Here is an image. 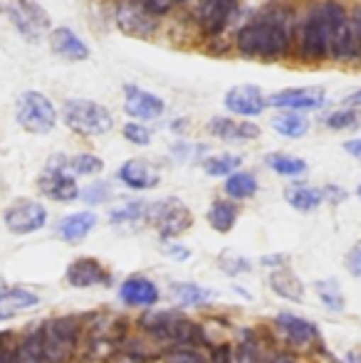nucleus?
I'll return each instance as SVG.
<instances>
[{"instance_id": "nucleus-41", "label": "nucleus", "mask_w": 361, "mask_h": 363, "mask_svg": "<svg viewBox=\"0 0 361 363\" xmlns=\"http://www.w3.org/2000/svg\"><path fill=\"white\" fill-rule=\"evenodd\" d=\"M82 198L91 206H96V203H106V198H109V186L106 183H91L87 191L82 193Z\"/></svg>"}, {"instance_id": "nucleus-15", "label": "nucleus", "mask_w": 361, "mask_h": 363, "mask_svg": "<svg viewBox=\"0 0 361 363\" xmlns=\"http://www.w3.org/2000/svg\"><path fill=\"white\" fill-rule=\"evenodd\" d=\"M70 287L74 289H87V287H104L109 284V272L106 267L94 257H77L70 262L67 272H65Z\"/></svg>"}, {"instance_id": "nucleus-1", "label": "nucleus", "mask_w": 361, "mask_h": 363, "mask_svg": "<svg viewBox=\"0 0 361 363\" xmlns=\"http://www.w3.org/2000/svg\"><path fill=\"white\" fill-rule=\"evenodd\" d=\"M292 38V13L287 8H279V13H274L270 8L267 13H262L260 20L238 30L235 48L245 57L279 60L289 52Z\"/></svg>"}, {"instance_id": "nucleus-54", "label": "nucleus", "mask_w": 361, "mask_h": 363, "mask_svg": "<svg viewBox=\"0 0 361 363\" xmlns=\"http://www.w3.org/2000/svg\"><path fill=\"white\" fill-rule=\"evenodd\" d=\"M359 57H361V45H359Z\"/></svg>"}, {"instance_id": "nucleus-48", "label": "nucleus", "mask_w": 361, "mask_h": 363, "mask_svg": "<svg viewBox=\"0 0 361 363\" xmlns=\"http://www.w3.org/2000/svg\"><path fill=\"white\" fill-rule=\"evenodd\" d=\"M284 259H287L284 255H267V257H262V264H267V267H277V264H282Z\"/></svg>"}, {"instance_id": "nucleus-32", "label": "nucleus", "mask_w": 361, "mask_h": 363, "mask_svg": "<svg viewBox=\"0 0 361 363\" xmlns=\"http://www.w3.org/2000/svg\"><path fill=\"white\" fill-rule=\"evenodd\" d=\"M243 158L233 156V153H218V156H211L203 161V171L213 178H228L240 168Z\"/></svg>"}, {"instance_id": "nucleus-11", "label": "nucleus", "mask_w": 361, "mask_h": 363, "mask_svg": "<svg viewBox=\"0 0 361 363\" xmlns=\"http://www.w3.org/2000/svg\"><path fill=\"white\" fill-rule=\"evenodd\" d=\"M38 188L45 198H50L55 203H72L82 196V191L77 186V178H72L67 171H62L55 161H50L45 173L38 178Z\"/></svg>"}, {"instance_id": "nucleus-50", "label": "nucleus", "mask_w": 361, "mask_h": 363, "mask_svg": "<svg viewBox=\"0 0 361 363\" xmlns=\"http://www.w3.org/2000/svg\"><path fill=\"white\" fill-rule=\"evenodd\" d=\"M342 363H361V351H349Z\"/></svg>"}, {"instance_id": "nucleus-5", "label": "nucleus", "mask_w": 361, "mask_h": 363, "mask_svg": "<svg viewBox=\"0 0 361 363\" xmlns=\"http://www.w3.org/2000/svg\"><path fill=\"white\" fill-rule=\"evenodd\" d=\"M62 121L79 136H101L114 129V116L106 106L91 99H67L62 106Z\"/></svg>"}, {"instance_id": "nucleus-35", "label": "nucleus", "mask_w": 361, "mask_h": 363, "mask_svg": "<svg viewBox=\"0 0 361 363\" xmlns=\"http://www.w3.org/2000/svg\"><path fill=\"white\" fill-rule=\"evenodd\" d=\"M314 289H317L319 299H322V304L327 306V309H332V311L344 309V294H342V289H339L337 279H319V282H314Z\"/></svg>"}, {"instance_id": "nucleus-53", "label": "nucleus", "mask_w": 361, "mask_h": 363, "mask_svg": "<svg viewBox=\"0 0 361 363\" xmlns=\"http://www.w3.org/2000/svg\"><path fill=\"white\" fill-rule=\"evenodd\" d=\"M357 193H359V198H361V186H359V191H357Z\"/></svg>"}, {"instance_id": "nucleus-33", "label": "nucleus", "mask_w": 361, "mask_h": 363, "mask_svg": "<svg viewBox=\"0 0 361 363\" xmlns=\"http://www.w3.org/2000/svg\"><path fill=\"white\" fill-rule=\"evenodd\" d=\"M13 363H48V359H45V351H43V344H40L38 329H35L33 334H28L18 344V351H15Z\"/></svg>"}, {"instance_id": "nucleus-8", "label": "nucleus", "mask_w": 361, "mask_h": 363, "mask_svg": "<svg viewBox=\"0 0 361 363\" xmlns=\"http://www.w3.org/2000/svg\"><path fill=\"white\" fill-rule=\"evenodd\" d=\"M3 223L13 235L38 233V230H43L45 223H48V208L38 201L23 198V201H15L13 206L3 213Z\"/></svg>"}, {"instance_id": "nucleus-46", "label": "nucleus", "mask_w": 361, "mask_h": 363, "mask_svg": "<svg viewBox=\"0 0 361 363\" xmlns=\"http://www.w3.org/2000/svg\"><path fill=\"white\" fill-rule=\"evenodd\" d=\"M169 255H174V257H179V259H188L191 257V250H186V247H179V245H169V247H164Z\"/></svg>"}, {"instance_id": "nucleus-2", "label": "nucleus", "mask_w": 361, "mask_h": 363, "mask_svg": "<svg viewBox=\"0 0 361 363\" xmlns=\"http://www.w3.org/2000/svg\"><path fill=\"white\" fill-rule=\"evenodd\" d=\"M344 23H347V10L334 0L309 10L307 20L299 28V57L304 62H322L332 57L334 38Z\"/></svg>"}, {"instance_id": "nucleus-9", "label": "nucleus", "mask_w": 361, "mask_h": 363, "mask_svg": "<svg viewBox=\"0 0 361 363\" xmlns=\"http://www.w3.org/2000/svg\"><path fill=\"white\" fill-rule=\"evenodd\" d=\"M116 25L129 38H151L156 33L159 18L146 10L144 0H121L116 8Z\"/></svg>"}, {"instance_id": "nucleus-13", "label": "nucleus", "mask_w": 361, "mask_h": 363, "mask_svg": "<svg viewBox=\"0 0 361 363\" xmlns=\"http://www.w3.org/2000/svg\"><path fill=\"white\" fill-rule=\"evenodd\" d=\"M324 101H327L324 89H317V86H289V89L274 91L267 99V104L284 111H312L324 106Z\"/></svg>"}, {"instance_id": "nucleus-36", "label": "nucleus", "mask_w": 361, "mask_h": 363, "mask_svg": "<svg viewBox=\"0 0 361 363\" xmlns=\"http://www.w3.org/2000/svg\"><path fill=\"white\" fill-rule=\"evenodd\" d=\"M8 304L10 309L15 311H23V309H33V306L40 304V296L33 294V291L23 289V287H15V289H5L0 294V306Z\"/></svg>"}, {"instance_id": "nucleus-44", "label": "nucleus", "mask_w": 361, "mask_h": 363, "mask_svg": "<svg viewBox=\"0 0 361 363\" xmlns=\"http://www.w3.org/2000/svg\"><path fill=\"white\" fill-rule=\"evenodd\" d=\"M208 363H231V346L218 344L211 349V361Z\"/></svg>"}, {"instance_id": "nucleus-23", "label": "nucleus", "mask_w": 361, "mask_h": 363, "mask_svg": "<svg viewBox=\"0 0 361 363\" xmlns=\"http://www.w3.org/2000/svg\"><path fill=\"white\" fill-rule=\"evenodd\" d=\"M62 171H67L72 178L77 176H96L104 168V161L94 153H77V156H55L52 158Z\"/></svg>"}, {"instance_id": "nucleus-55", "label": "nucleus", "mask_w": 361, "mask_h": 363, "mask_svg": "<svg viewBox=\"0 0 361 363\" xmlns=\"http://www.w3.org/2000/svg\"><path fill=\"white\" fill-rule=\"evenodd\" d=\"M3 291H5V289H0V294H3Z\"/></svg>"}, {"instance_id": "nucleus-31", "label": "nucleus", "mask_w": 361, "mask_h": 363, "mask_svg": "<svg viewBox=\"0 0 361 363\" xmlns=\"http://www.w3.org/2000/svg\"><path fill=\"white\" fill-rule=\"evenodd\" d=\"M174 296H176V301H181V304H186V306H201V304H208L211 299H216V291L198 287V284H191V282H179V284H174Z\"/></svg>"}, {"instance_id": "nucleus-24", "label": "nucleus", "mask_w": 361, "mask_h": 363, "mask_svg": "<svg viewBox=\"0 0 361 363\" xmlns=\"http://www.w3.org/2000/svg\"><path fill=\"white\" fill-rule=\"evenodd\" d=\"M270 289L282 299L289 301H302L304 299V284L289 267H279L277 272L270 274Z\"/></svg>"}, {"instance_id": "nucleus-27", "label": "nucleus", "mask_w": 361, "mask_h": 363, "mask_svg": "<svg viewBox=\"0 0 361 363\" xmlns=\"http://www.w3.org/2000/svg\"><path fill=\"white\" fill-rule=\"evenodd\" d=\"M231 363H267V356L262 354L260 339L252 331H245V336L231 351Z\"/></svg>"}, {"instance_id": "nucleus-22", "label": "nucleus", "mask_w": 361, "mask_h": 363, "mask_svg": "<svg viewBox=\"0 0 361 363\" xmlns=\"http://www.w3.org/2000/svg\"><path fill=\"white\" fill-rule=\"evenodd\" d=\"M96 228V216L91 211H79L72 216H65L57 225V235L70 245H77L79 240H84L91 230Z\"/></svg>"}, {"instance_id": "nucleus-7", "label": "nucleus", "mask_w": 361, "mask_h": 363, "mask_svg": "<svg viewBox=\"0 0 361 363\" xmlns=\"http://www.w3.org/2000/svg\"><path fill=\"white\" fill-rule=\"evenodd\" d=\"M146 223H151L159 230L161 238H179L193 225V216L179 198H166V201L146 203Z\"/></svg>"}, {"instance_id": "nucleus-30", "label": "nucleus", "mask_w": 361, "mask_h": 363, "mask_svg": "<svg viewBox=\"0 0 361 363\" xmlns=\"http://www.w3.org/2000/svg\"><path fill=\"white\" fill-rule=\"evenodd\" d=\"M267 166L272 168L277 176H284V178H297L307 171V163L304 158H297V156H289V153H270L265 158Z\"/></svg>"}, {"instance_id": "nucleus-12", "label": "nucleus", "mask_w": 361, "mask_h": 363, "mask_svg": "<svg viewBox=\"0 0 361 363\" xmlns=\"http://www.w3.org/2000/svg\"><path fill=\"white\" fill-rule=\"evenodd\" d=\"M223 104L231 114L240 116V119H252V116H260L267 106V99L262 94L260 86L255 84H238L231 86L223 96Z\"/></svg>"}, {"instance_id": "nucleus-26", "label": "nucleus", "mask_w": 361, "mask_h": 363, "mask_svg": "<svg viewBox=\"0 0 361 363\" xmlns=\"http://www.w3.org/2000/svg\"><path fill=\"white\" fill-rule=\"evenodd\" d=\"M287 203L299 213H312L324 203V193L314 186H292L287 191Z\"/></svg>"}, {"instance_id": "nucleus-43", "label": "nucleus", "mask_w": 361, "mask_h": 363, "mask_svg": "<svg viewBox=\"0 0 361 363\" xmlns=\"http://www.w3.org/2000/svg\"><path fill=\"white\" fill-rule=\"evenodd\" d=\"M144 5H146V10H149L154 18H161V15H166L171 8H174V0H144Z\"/></svg>"}, {"instance_id": "nucleus-42", "label": "nucleus", "mask_w": 361, "mask_h": 363, "mask_svg": "<svg viewBox=\"0 0 361 363\" xmlns=\"http://www.w3.org/2000/svg\"><path fill=\"white\" fill-rule=\"evenodd\" d=\"M347 269L357 279H361V242H357L352 250H349V255H347Z\"/></svg>"}, {"instance_id": "nucleus-16", "label": "nucleus", "mask_w": 361, "mask_h": 363, "mask_svg": "<svg viewBox=\"0 0 361 363\" xmlns=\"http://www.w3.org/2000/svg\"><path fill=\"white\" fill-rule=\"evenodd\" d=\"M274 324L282 331L284 339L292 346H299V349H307V346H312L314 341L319 339L317 326L309 319H304V316L292 314V311H279V314L274 316Z\"/></svg>"}, {"instance_id": "nucleus-38", "label": "nucleus", "mask_w": 361, "mask_h": 363, "mask_svg": "<svg viewBox=\"0 0 361 363\" xmlns=\"http://www.w3.org/2000/svg\"><path fill=\"white\" fill-rule=\"evenodd\" d=\"M221 269L226 274H231V277H238V274L250 272L252 264L248 262L243 255H238V252H223L221 255Z\"/></svg>"}, {"instance_id": "nucleus-39", "label": "nucleus", "mask_w": 361, "mask_h": 363, "mask_svg": "<svg viewBox=\"0 0 361 363\" xmlns=\"http://www.w3.org/2000/svg\"><path fill=\"white\" fill-rule=\"evenodd\" d=\"M124 139L131 141L134 146H149L151 144V131L146 129V124H141V121H129V124H124Z\"/></svg>"}, {"instance_id": "nucleus-10", "label": "nucleus", "mask_w": 361, "mask_h": 363, "mask_svg": "<svg viewBox=\"0 0 361 363\" xmlns=\"http://www.w3.org/2000/svg\"><path fill=\"white\" fill-rule=\"evenodd\" d=\"M8 13H10L13 25L18 28V33L23 35L25 40H30V43H38L45 30L50 28L48 13H45L38 3H33V0H15L8 8Z\"/></svg>"}, {"instance_id": "nucleus-40", "label": "nucleus", "mask_w": 361, "mask_h": 363, "mask_svg": "<svg viewBox=\"0 0 361 363\" xmlns=\"http://www.w3.org/2000/svg\"><path fill=\"white\" fill-rule=\"evenodd\" d=\"M164 363H208L198 354L196 349H188V346H179V349H169L164 354Z\"/></svg>"}, {"instance_id": "nucleus-45", "label": "nucleus", "mask_w": 361, "mask_h": 363, "mask_svg": "<svg viewBox=\"0 0 361 363\" xmlns=\"http://www.w3.org/2000/svg\"><path fill=\"white\" fill-rule=\"evenodd\" d=\"M322 193H324V201H332V203H342L344 198H347V193H344L342 188H337V186L322 188Z\"/></svg>"}, {"instance_id": "nucleus-19", "label": "nucleus", "mask_w": 361, "mask_h": 363, "mask_svg": "<svg viewBox=\"0 0 361 363\" xmlns=\"http://www.w3.org/2000/svg\"><path fill=\"white\" fill-rule=\"evenodd\" d=\"M208 131H211L216 139L221 141H231V144H240V141H255L260 136V126L252 124L248 119H233V116H216L208 124Z\"/></svg>"}, {"instance_id": "nucleus-25", "label": "nucleus", "mask_w": 361, "mask_h": 363, "mask_svg": "<svg viewBox=\"0 0 361 363\" xmlns=\"http://www.w3.org/2000/svg\"><path fill=\"white\" fill-rule=\"evenodd\" d=\"M270 126L279 136H284V139H302V136L309 131L307 116L297 114V111H284V114L272 116Z\"/></svg>"}, {"instance_id": "nucleus-20", "label": "nucleus", "mask_w": 361, "mask_h": 363, "mask_svg": "<svg viewBox=\"0 0 361 363\" xmlns=\"http://www.w3.org/2000/svg\"><path fill=\"white\" fill-rule=\"evenodd\" d=\"M50 48H52V52L57 57L67 60V62H84V60H89V48L70 28H55L50 33Z\"/></svg>"}, {"instance_id": "nucleus-6", "label": "nucleus", "mask_w": 361, "mask_h": 363, "mask_svg": "<svg viewBox=\"0 0 361 363\" xmlns=\"http://www.w3.org/2000/svg\"><path fill=\"white\" fill-rule=\"evenodd\" d=\"M15 119L28 134H50L57 124V109L40 91H23L15 101Z\"/></svg>"}, {"instance_id": "nucleus-28", "label": "nucleus", "mask_w": 361, "mask_h": 363, "mask_svg": "<svg viewBox=\"0 0 361 363\" xmlns=\"http://www.w3.org/2000/svg\"><path fill=\"white\" fill-rule=\"evenodd\" d=\"M226 196L233 201H248L257 193V178L248 171H235L226 178Z\"/></svg>"}, {"instance_id": "nucleus-34", "label": "nucleus", "mask_w": 361, "mask_h": 363, "mask_svg": "<svg viewBox=\"0 0 361 363\" xmlns=\"http://www.w3.org/2000/svg\"><path fill=\"white\" fill-rule=\"evenodd\" d=\"M322 124L334 131H352L361 126V111L359 109H337L322 116Z\"/></svg>"}, {"instance_id": "nucleus-4", "label": "nucleus", "mask_w": 361, "mask_h": 363, "mask_svg": "<svg viewBox=\"0 0 361 363\" xmlns=\"http://www.w3.org/2000/svg\"><path fill=\"white\" fill-rule=\"evenodd\" d=\"M38 334L48 363H67L77 351L82 324L74 316H57V319H48L43 326H38Z\"/></svg>"}, {"instance_id": "nucleus-47", "label": "nucleus", "mask_w": 361, "mask_h": 363, "mask_svg": "<svg viewBox=\"0 0 361 363\" xmlns=\"http://www.w3.org/2000/svg\"><path fill=\"white\" fill-rule=\"evenodd\" d=\"M344 148H347V153H352L357 161H361V139H352L344 144Z\"/></svg>"}, {"instance_id": "nucleus-14", "label": "nucleus", "mask_w": 361, "mask_h": 363, "mask_svg": "<svg viewBox=\"0 0 361 363\" xmlns=\"http://www.w3.org/2000/svg\"><path fill=\"white\" fill-rule=\"evenodd\" d=\"M124 111L131 116L134 121H154L159 119L166 111V104L161 96L151 94V91L141 89L136 84H126L124 86Z\"/></svg>"}, {"instance_id": "nucleus-51", "label": "nucleus", "mask_w": 361, "mask_h": 363, "mask_svg": "<svg viewBox=\"0 0 361 363\" xmlns=\"http://www.w3.org/2000/svg\"><path fill=\"white\" fill-rule=\"evenodd\" d=\"M10 316V311H5V309H0V321H5Z\"/></svg>"}, {"instance_id": "nucleus-17", "label": "nucleus", "mask_w": 361, "mask_h": 363, "mask_svg": "<svg viewBox=\"0 0 361 363\" xmlns=\"http://www.w3.org/2000/svg\"><path fill=\"white\" fill-rule=\"evenodd\" d=\"M238 10V0H201L198 8V23H201L203 33L208 35H221L228 28Z\"/></svg>"}, {"instance_id": "nucleus-52", "label": "nucleus", "mask_w": 361, "mask_h": 363, "mask_svg": "<svg viewBox=\"0 0 361 363\" xmlns=\"http://www.w3.org/2000/svg\"><path fill=\"white\" fill-rule=\"evenodd\" d=\"M174 3H186V0H174Z\"/></svg>"}, {"instance_id": "nucleus-29", "label": "nucleus", "mask_w": 361, "mask_h": 363, "mask_svg": "<svg viewBox=\"0 0 361 363\" xmlns=\"http://www.w3.org/2000/svg\"><path fill=\"white\" fill-rule=\"evenodd\" d=\"M208 223L218 233H231L238 223V208L231 201H213L208 211Z\"/></svg>"}, {"instance_id": "nucleus-3", "label": "nucleus", "mask_w": 361, "mask_h": 363, "mask_svg": "<svg viewBox=\"0 0 361 363\" xmlns=\"http://www.w3.org/2000/svg\"><path fill=\"white\" fill-rule=\"evenodd\" d=\"M139 324L146 334H151L156 341L171 344L174 349H179V346L193 349L198 344H206L201 326L186 316L176 314V311H151V314L141 316Z\"/></svg>"}, {"instance_id": "nucleus-18", "label": "nucleus", "mask_w": 361, "mask_h": 363, "mask_svg": "<svg viewBox=\"0 0 361 363\" xmlns=\"http://www.w3.org/2000/svg\"><path fill=\"white\" fill-rule=\"evenodd\" d=\"M116 178L131 191H151L161 183L159 168L151 166L149 161H141V158H131V161L121 163Z\"/></svg>"}, {"instance_id": "nucleus-21", "label": "nucleus", "mask_w": 361, "mask_h": 363, "mask_svg": "<svg viewBox=\"0 0 361 363\" xmlns=\"http://www.w3.org/2000/svg\"><path fill=\"white\" fill-rule=\"evenodd\" d=\"M119 296L129 306H154L159 301V287L149 277H129L121 282Z\"/></svg>"}, {"instance_id": "nucleus-49", "label": "nucleus", "mask_w": 361, "mask_h": 363, "mask_svg": "<svg viewBox=\"0 0 361 363\" xmlns=\"http://www.w3.org/2000/svg\"><path fill=\"white\" fill-rule=\"evenodd\" d=\"M347 106H359L361 109V89L357 91V94H352V96H347V101H344Z\"/></svg>"}, {"instance_id": "nucleus-37", "label": "nucleus", "mask_w": 361, "mask_h": 363, "mask_svg": "<svg viewBox=\"0 0 361 363\" xmlns=\"http://www.w3.org/2000/svg\"><path fill=\"white\" fill-rule=\"evenodd\" d=\"M144 216H146V203L131 201L121 208H114V211L109 213V220L114 225H121V223H136V220H144Z\"/></svg>"}]
</instances>
